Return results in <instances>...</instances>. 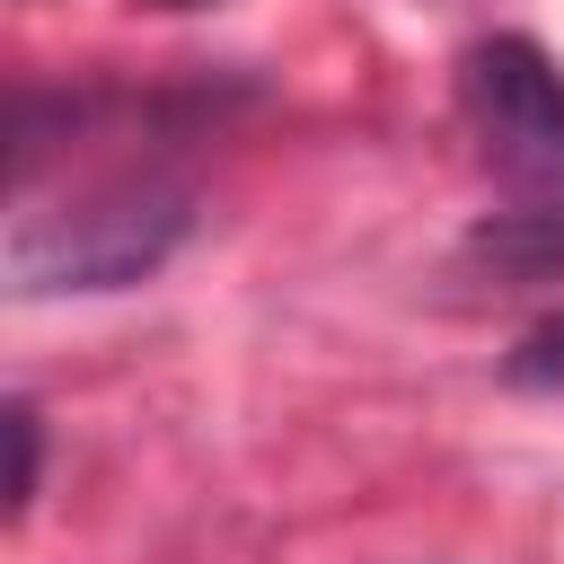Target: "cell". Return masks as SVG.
Masks as SVG:
<instances>
[{"label": "cell", "mask_w": 564, "mask_h": 564, "mask_svg": "<svg viewBox=\"0 0 564 564\" xmlns=\"http://www.w3.org/2000/svg\"><path fill=\"white\" fill-rule=\"evenodd\" d=\"M458 106L485 167L529 212H564V70L529 35H485L458 62Z\"/></svg>", "instance_id": "2"}, {"label": "cell", "mask_w": 564, "mask_h": 564, "mask_svg": "<svg viewBox=\"0 0 564 564\" xmlns=\"http://www.w3.org/2000/svg\"><path fill=\"white\" fill-rule=\"evenodd\" d=\"M9 441H18V476H9V511H26V494H35V405H9Z\"/></svg>", "instance_id": "4"}, {"label": "cell", "mask_w": 564, "mask_h": 564, "mask_svg": "<svg viewBox=\"0 0 564 564\" xmlns=\"http://www.w3.org/2000/svg\"><path fill=\"white\" fill-rule=\"evenodd\" d=\"M520 388H546V397H564V317H546V326H529L520 344H511V361H502Z\"/></svg>", "instance_id": "3"}, {"label": "cell", "mask_w": 564, "mask_h": 564, "mask_svg": "<svg viewBox=\"0 0 564 564\" xmlns=\"http://www.w3.org/2000/svg\"><path fill=\"white\" fill-rule=\"evenodd\" d=\"M159 9H194V0H159Z\"/></svg>", "instance_id": "5"}, {"label": "cell", "mask_w": 564, "mask_h": 564, "mask_svg": "<svg viewBox=\"0 0 564 564\" xmlns=\"http://www.w3.org/2000/svg\"><path fill=\"white\" fill-rule=\"evenodd\" d=\"M194 229V194L167 176H97L53 203H26L9 220L0 273L18 300H62V291H123L159 273Z\"/></svg>", "instance_id": "1"}]
</instances>
